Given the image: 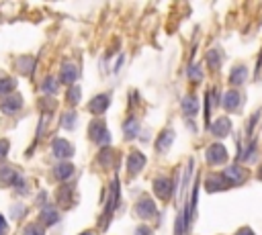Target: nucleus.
<instances>
[{
  "instance_id": "obj_23",
  "label": "nucleus",
  "mask_w": 262,
  "mask_h": 235,
  "mask_svg": "<svg viewBox=\"0 0 262 235\" xmlns=\"http://www.w3.org/2000/svg\"><path fill=\"white\" fill-rule=\"evenodd\" d=\"M74 123H76V116H74L72 112H68V116L63 119V125H66V127H72Z\"/></svg>"
},
{
  "instance_id": "obj_7",
  "label": "nucleus",
  "mask_w": 262,
  "mask_h": 235,
  "mask_svg": "<svg viewBox=\"0 0 262 235\" xmlns=\"http://www.w3.org/2000/svg\"><path fill=\"white\" fill-rule=\"evenodd\" d=\"M229 127H231V125H229V119H225V116H223V119H217V121L213 123V127H211V129H213V133H215V135L223 137V135H227Z\"/></svg>"
},
{
  "instance_id": "obj_2",
  "label": "nucleus",
  "mask_w": 262,
  "mask_h": 235,
  "mask_svg": "<svg viewBox=\"0 0 262 235\" xmlns=\"http://www.w3.org/2000/svg\"><path fill=\"white\" fill-rule=\"evenodd\" d=\"M90 137L96 143H106L108 141V133H106V129H104L102 123H92L90 125Z\"/></svg>"
},
{
  "instance_id": "obj_21",
  "label": "nucleus",
  "mask_w": 262,
  "mask_h": 235,
  "mask_svg": "<svg viewBox=\"0 0 262 235\" xmlns=\"http://www.w3.org/2000/svg\"><path fill=\"white\" fill-rule=\"evenodd\" d=\"M8 153V141L6 139H0V159Z\"/></svg>"
},
{
  "instance_id": "obj_9",
  "label": "nucleus",
  "mask_w": 262,
  "mask_h": 235,
  "mask_svg": "<svg viewBox=\"0 0 262 235\" xmlns=\"http://www.w3.org/2000/svg\"><path fill=\"white\" fill-rule=\"evenodd\" d=\"M135 210H137L139 217H149L154 213V202L147 200V198H143V200H139V204L135 206Z\"/></svg>"
},
{
  "instance_id": "obj_16",
  "label": "nucleus",
  "mask_w": 262,
  "mask_h": 235,
  "mask_svg": "<svg viewBox=\"0 0 262 235\" xmlns=\"http://www.w3.org/2000/svg\"><path fill=\"white\" fill-rule=\"evenodd\" d=\"M172 137H174V133H172V131H166V137L162 135V137H160V141H158V149H160V151H164V149H168V145H170V141H172Z\"/></svg>"
},
{
  "instance_id": "obj_14",
  "label": "nucleus",
  "mask_w": 262,
  "mask_h": 235,
  "mask_svg": "<svg viewBox=\"0 0 262 235\" xmlns=\"http://www.w3.org/2000/svg\"><path fill=\"white\" fill-rule=\"evenodd\" d=\"M72 172H74V166H72V163H59V166L55 168V176H57V180H66V178H70Z\"/></svg>"
},
{
  "instance_id": "obj_11",
  "label": "nucleus",
  "mask_w": 262,
  "mask_h": 235,
  "mask_svg": "<svg viewBox=\"0 0 262 235\" xmlns=\"http://www.w3.org/2000/svg\"><path fill=\"white\" fill-rule=\"evenodd\" d=\"M76 76H78L76 67H74L72 63H66V65H63V69H61V80H63L66 84H72V82L76 80Z\"/></svg>"
},
{
  "instance_id": "obj_13",
  "label": "nucleus",
  "mask_w": 262,
  "mask_h": 235,
  "mask_svg": "<svg viewBox=\"0 0 262 235\" xmlns=\"http://www.w3.org/2000/svg\"><path fill=\"white\" fill-rule=\"evenodd\" d=\"M246 67L244 65H237V67H233V72H231V76H229V80L233 82V84H244L246 82Z\"/></svg>"
},
{
  "instance_id": "obj_5",
  "label": "nucleus",
  "mask_w": 262,
  "mask_h": 235,
  "mask_svg": "<svg viewBox=\"0 0 262 235\" xmlns=\"http://www.w3.org/2000/svg\"><path fill=\"white\" fill-rule=\"evenodd\" d=\"M108 106V96L106 94H100V96H96L90 104H88V108L94 112V114H100V112H104V108Z\"/></svg>"
},
{
  "instance_id": "obj_6",
  "label": "nucleus",
  "mask_w": 262,
  "mask_h": 235,
  "mask_svg": "<svg viewBox=\"0 0 262 235\" xmlns=\"http://www.w3.org/2000/svg\"><path fill=\"white\" fill-rule=\"evenodd\" d=\"M20 104H23V100H20V96L18 94H14V96H8L4 102H2V110L4 112H14V110H18L20 108Z\"/></svg>"
},
{
  "instance_id": "obj_26",
  "label": "nucleus",
  "mask_w": 262,
  "mask_h": 235,
  "mask_svg": "<svg viewBox=\"0 0 262 235\" xmlns=\"http://www.w3.org/2000/svg\"><path fill=\"white\" fill-rule=\"evenodd\" d=\"M135 235H151V233H149V231H147V229H145V227H139V229H137V233H135Z\"/></svg>"
},
{
  "instance_id": "obj_8",
  "label": "nucleus",
  "mask_w": 262,
  "mask_h": 235,
  "mask_svg": "<svg viewBox=\"0 0 262 235\" xmlns=\"http://www.w3.org/2000/svg\"><path fill=\"white\" fill-rule=\"evenodd\" d=\"M143 161H145V157H143L141 153H137V151L131 153V155H129V172H131V174L139 172V170L143 168Z\"/></svg>"
},
{
  "instance_id": "obj_19",
  "label": "nucleus",
  "mask_w": 262,
  "mask_h": 235,
  "mask_svg": "<svg viewBox=\"0 0 262 235\" xmlns=\"http://www.w3.org/2000/svg\"><path fill=\"white\" fill-rule=\"evenodd\" d=\"M12 88H14V80H12V78H8V80H2V82H0V94L8 92V90H12Z\"/></svg>"
},
{
  "instance_id": "obj_15",
  "label": "nucleus",
  "mask_w": 262,
  "mask_h": 235,
  "mask_svg": "<svg viewBox=\"0 0 262 235\" xmlns=\"http://www.w3.org/2000/svg\"><path fill=\"white\" fill-rule=\"evenodd\" d=\"M225 178H229V180H233V182H242V180H244V172H242L237 166H231V168L225 170Z\"/></svg>"
},
{
  "instance_id": "obj_22",
  "label": "nucleus",
  "mask_w": 262,
  "mask_h": 235,
  "mask_svg": "<svg viewBox=\"0 0 262 235\" xmlns=\"http://www.w3.org/2000/svg\"><path fill=\"white\" fill-rule=\"evenodd\" d=\"M78 96H80V88H72L70 90V102H78Z\"/></svg>"
},
{
  "instance_id": "obj_18",
  "label": "nucleus",
  "mask_w": 262,
  "mask_h": 235,
  "mask_svg": "<svg viewBox=\"0 0 262 235\" xmlns=\"http://www.w3.org/2000/svg\"><path fill=\"white\" fill-rule=\"evenodd\" d=\"M41 217H43L45 223H53V221H57V213H55L53 208H45V210L41 213Z\"/></svg>"
},
{
  "instance_id": "obj_17",
  "label": "nucleus",
  "mask_w": 262,
  "mask_h": 235,
  "mask_svg": "<svg viewBox=\"0 0 262 235\" xmlns=\"http://www.w3.org/2000/svg\"><path fill=\"white\" fill-rule=\"evenodd\" d=\"M219 176H215V178H209V184H207V190H221V188H225L227 184H219Z\"/></svg>"
},
{
  "instance_id": "obj_24",
  "label": "nucleus",
  "mask_w": 262,
  "mask_h": 235,
  "mask_svg": "<svg viewBox=\"0 0 262 235\" xmlns=\"http://www.w3.org/2000/svg\"><path fill=\"white\" fill-rule=\"evenodd\" d=\"M43 90H45V92H53V90H55L53 80H47V82H45V86H43Z\"/></svg>"
},
{
  "instance_id": "obj_25",
  "label": "nucleus",
  "mask_w": 262,
  "mask_h": 235,
  "mask_svg": "<svg viewBox=\"0 0 262 235\" xmlns=\"http://www.w3.org/2000/svg\"><path fill=\"white\" fill-rule=\"evenodd\" d=\"M4 231H6V221H4V217L0 215V235H2Z\"/></svg>"
},
{
  "instance_id": "obj_3",
  "label": "nucleus",
  "mask_w": 262,
  "mask_h": 235,
  "mask_svg": "<svg viewBox=\"0 0 262 235\" xmlns=\"http://www.w3.org/2000/svg\"><path fill=\"white\" fill-rule=\"evenodd\" d=\"M53 153H55L57 157H70V155L74 153V149H72V145H70L68 141L55 139V141H53Z\"/></svg>"
},
{
  "instance_id": "obj_20",
  "label": "nucleus",
  "mask_w": 262,
  "mask_h": 235,
  "mask_svg": "<svg viewBox=\"0 0 262 235\" xmlns=\"http://www.w3.org/2000/svg\"><path fill=\"white\" fill-rule=\"evenodd\" d=\"M23 235H43V229H39V227H35V225H29Z\"/></svg>"
},
{
  "instance_id": "obj_4",
  "label": "nucleus",
  "mask_w": 262,
  "mask_h": 235,
  "mask_svg": "<svg viewBox=\"0 0 262 235\" xmlns=\"http://www.w3.org/2000/svg\"><path fill=\"white\" fill-rule=\"evenodd\" d=\"M154 188H156V194H158L160 198H168L170 192H172L170 180H166V178H158V180L154 182Z\"/></svg>"
},
{
  "instance_id": "obj_12",
  "label": "nucleus",
  "mask_w": 262,
  "mask_h": 235,
  "mask_svg": "<svg viewBox=\"0 0 262 235\" xmlns=\"http://www.w3.org/2000/svg\"><path fill=\"white\" fill-rule=\"evenodd\" d=\"M237 104H239V94H237V92H227V94L223 96V106H225L227 110H233Z\"/></svg>"
},
{
  "instance_id": "obj_27",
  "label": "nucleus",
  "mask_w": 262,
  "mask_h": 235,
  "mask_svg": "<svg viewBox=\"0 0 262 235\" xmlns=\"http://www.w3.org/2000/svg\"><path fill=\"white\" fill-rule=\"evenodd\" d=\"M190 76H192V78H201L203 74H201L199 69H194V67H192V69H190Z\"/></svg>"
},
{
  "instance_id": "obj_10",
  "label": "nucleus",
  "mask_w": 262,
  "mask_h": 235,
  "mask_svg": "<svg viewBox=\"0 0 262 235\" xmlns=\"http://www.w3.org/2000/svg\"><path fill=\"white\" fill-rule=\"evenodd\" d=\"M182 110H184L186 116H194V114H196V98L186 96V98L182 100Z\"/></svg>"
},
{
  "instance_id": "obj_1",
  "label": "nucleus",
  "mask_w": 262,
  "mask_h": 235,
  "mask_svg": "<svg viewBox=\"0 0 262 235\" xmlns=\"http://www.w3.org/2000/svg\"><path fill=\"white\" fill-rule=\"evenodd\" d=\"M225 157H227V151H225V147L221 143H215V145H211L207 149V161L209 163H223Z\"/></svg>"
},
{
  "instance_id": "obj_28",
  "label": "nucleus",
  "mask_w": 262,
  "mask_h": 235,
  "mask_svg": "<svg viewBox=\"0 0 262 235\" xmlns=\"http://www.w3.org/2000/svg\"><path fill=\"white\" fill-rule=\"evenodd\" d=\"M82 235H90V233H82Z\"/></svg>"
}]
</instances>
